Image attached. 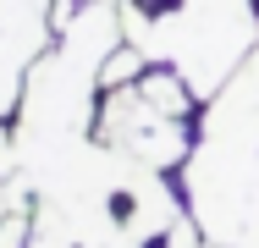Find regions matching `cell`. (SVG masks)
<instances>
[{
    "instance_id": "6da1fadb",
    "label": "cell",
    "mask_w": 259,
    "mask_h": 248,
    "mask_svg": "<svg viewBox=\"0 0 259 248\" xmlns=\"http://www.w3.org/2000/svg\"><path fill=\"white\" fill-rule=\"evenodd\" d=\"M182 188L215 248H259V45L209 99Z\"/></svg>"
},
{
    "instance_id": "7a4b0ae2",
    "label": "cell",
    "mask_w": 259,
    "mask_h": 248,
    "mask_svg": "<svg viewBox=\"0 0 259 248\" xmlns=\"http://www.w3.org/2000/svg\"><path fill=\"white\" fill-rule=\"evenodd\" d=\"M116 6H121V39L149 61L171 66L199 99H215L259 45L254 0H171L165 11H144L138 0Z\"/></svg>"
},
{
    "instance_id": "3957f363",
    "label": "cell",
    "mask_w": 259,
    "mask_h": 248,
    "mask_svg": "<svg viewBox=\"0 0 259 248\" xmlns=\"http://www.w3.org/2000/svg\"><path fill=\"white\" fill-rule=\"evenodd\" d=\"M121 39V6L116 0H89L77 6V17L55 33V45L28 66L22 105H17V138H83L94 127V89H100V66Z\"/></svg>"
},
{
    "instance_id": "277c9868",
    "label": "cell",
    "mask_w": 259,
    "mask_h": 248,
    "mask_svg": "<svg viewBox=\"0 0 259 248\" xmlns=\"http://www.w3.org/2000/svg\"><path fill=\"white\" fill-rule=\"evenodd\" d=\"M94 127H100V144L121 149V154L155 166V171L182 166V160L193 154V138H188V127H182V116L155 110L149 99L138 94V83H127V89H105Z\"/></svg>"
},
{
    "instance_id": "5b68a950",
    "label": "cell",
    "mask_w": 259,
    "mask_h": 248,
    "mask_svg": "<svg viewBox=\"0 0 259 248\" xmlns=\"http://www.w3.org/2000/svg\"><path fill=\"white\" fill-rule=\"evenodd\" d=\"M144 72H149V55H144V50L116 45V50H110V61L100 66V89H127V83H138Z\"/></svg>"
},
{
    "instance_id": "8992f818",
    "label": "cell",
    "mask_w": 259,
    "mask_h": 248,
    "mask_svg": "<svg viewBox=\"0 0 259 248\" xmlns=\"http://www.w3.org/2000/svg\"><path fill=\"white\" fill-rule=\"evenodd\" d=\"M28 232H33V215H6V226H0V248H28Z\"/></svg>"
},
{
    "instance_id": "52a82bcc",
    "label": "cell",
    "mask_w": 259,
    "mask_h": 248,
    "mask_svg": "<svg viewBox=\"0 0 259 248\" xmlns=\"http://www.w3.org/2000/svg\"><path fill=\"white\" fill-rule=\"evenodd\" d=\"M28 248H77L61 226H45V221H33V232H28Z\"/></svg>"
},
{
    "instance_id": "ba28073f",
    "label": "cell",
    "mask_w": 259,
    "mask_h": 248,
    "mask_svg": "<svg viewBox=\"0 0 259 248\" xmlns=\"http://www.w3.org/2000/svg\"><path fill=\"white\" fill-rule=\"evenodd\" d=\"M0 177H17V127H0Z\"/></svg>"
},
{
    "instance_id": "9c48e42d",
    "label": "cell",
    "mask_w": 259,
    "mask_h": 248,
    "mask_svg": "<svg viewBox=\"0 0 259 248\" xmlns=\"http://www.w3.org/2000/svg\"><path fill=\"white\" fill-rule=\"evenodd\" d=\"M6 215H17V198H11V182L0 177V226H6Z\"/></svg>"
}]
</instances>
